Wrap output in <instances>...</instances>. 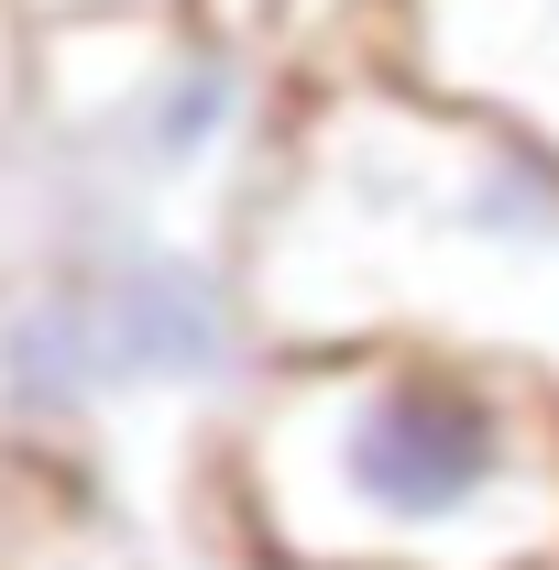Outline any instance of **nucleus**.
I'll return each mask as SVG.
<instances>
[{
  "label": "nucleus",
  "mask_w": 559,
  "mask_h": 570,
  "mask_svg": "<svg viewBox=\"0 0 559 570\" xmlns=\"http://www.w3.org/2000/svg\"><path fill=\"white\" fill-rule=\"evenodd\" d=\"M231 275L264 352L428 341L559 384V165L384 67H296Z\"/></svg>",
  "instance_id": "obj_1"
},
{
  "label": "nucleus",
  "mask_w": 559,
  "mask_h": 570,
  "mask_svg": "<svg viewBox=\"0 0 559 570\" xmlns=\"http://www.w3.org/2000/svg\"><path fill=\"white\" fill-rule=\"evenodd\" d=\"M187 549L253 570H559V384L428 341L264 352Z\"/></svg>",
  "instance_id": "obj_2"
},
{
  "label": "nucleus",
  "mask_w": 559,
  "mask_h": 570,
  "mask_svg": "<svg viewBox=\"0 0 559 570\" xmlns=\"http://www.w3.org/2000/svg\"><path fill=\"white\" fill-rule=\"evenodd\" d=\"M253 362L231 230L110 209L0 132V450L77 472L143 549H187Z\"/></svg>",
  "instance_id": "obj_3"
},
{
  "label": "nucleus",
  "mask_w": 559,
  "mask_h": 570,
  "mask_svg": "<svg viewBox=\"0 0 559 570\" xmlns=\"http://www.w3.org/2000/svg\"><path fill=\"white\" fill-rule=\"evenodd\" d=\"M285 99H296V67L264 33H219L176 0V11L22 22L11 132L110 209L231 230L285 132Z\"/></svg>",
  "instance_id": "obj_4"
},
{
  "label": "nucleus",
  "mask_w": 559,
  "mask_h": 570,
  "mask_svg": "<svg viewBox=\"0 0 559 570\" xmlns=\"http://www.w3.org/2000/svg\"><path fill=\"white\" fill-rule=\"evenodd\" d=\"M330 67H384L559 165V0H362V33Z\"/></svg>",
  "instance_id": "obj_5"
},
{
  "label": "nucleus",
  "mask_w": 559,
  "mask_h": 570,
  "mask_svg": "<svg viewBox=\"0 0 559 570\" xmlns=\"http://www.w3.org/2000/svg\"><path fill=\"white\" fill-rule=\"evenodd\" d=\"M187 11L219 33H264V45H285V22H296V0H187Z\"/></svg>",
  "instance_id": "obj_6"
},
{
  "label": "nucleus",
  "mask_w": 559,
  "mask_h": 570,
  "mask_svg": "<svg viewBox=\"0 0 559 570\" xmlns=\"http://www.w3.org/2000/svg\"><path fill=\"white\" fill-rule=\"evenodd\" d=\"M88 11H176V0H11V22H88Z\"/></svg>",
  "instance_id": "obj_7"
},
{
  "label": "nucleus",
  "mask_w": 559,
  "mask_h": 570,
  "mask_svg": "<svg viewBox=\"0 0 559 570\" xmlns=\"http://www.w3.org/2000/svg\"><path fill=\"white\" fill-rule=\"evenodd\" d=\"M11 110H22V22L0 0V132H11Z\"/></svg>",
  "instance_id": "obj_8"
},
{
  "label": "nucleus",
  "mask_w": 559,
  "mask_h": 570,
  "mask_svg": "<svg viewBox=\"0 0 559 570\" xmlns=\"http://www.w3.org/2000/svg\"><path fill=\"white\" fill-rule=\"evenodd\" d=\"M165 570H253V560H219V549H165Z\"/></svg>",
  "instance_id": "obj_9"
}]
</instances>
